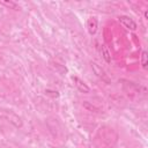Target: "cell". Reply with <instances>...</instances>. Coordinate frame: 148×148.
I'll use <instances>...</instances> for the list:
<instances>
[{"label": "cell", "mask_w": 148, "mask_h": 148, "mask_svg": "<svg viewBox=\"0 0 148 148\" xmlns=\"http://www.w3.org/2000/svg\"><path fill=\"white\" fill-rule=\"evenodd\" d=\"M0 119L10 123L16 128H21L23 126L22 118L17 113H15L14 111H12L9 109H6V108H0Z\"/></svg>", "instance_id": "cell-1"}, {"label": "cell", "mask_w": 148, "mask_h": 148, "mask_svg": "<svg viewBox=\"0 0 148 148\" xmlns=\"http://www.w3.org/2000/svg\"><path fill=\"white\" fill-rule=\"evenodd\" d=\"M90 66H91L92 72L96 74V76H97L98 79H101L103 82H105V83H108V84L111 83L110 76L106 74V72L104 71V68H102V66H99V65H98L97 62H95V61H91V62H90Z\"/></svg>", "instance_id": "cell-2"}, {"label": "cell", "mask_w": 148, "mask_h": 148, "mask_svg": "<svg viewBox=\"0 0 148 148\" xmlns=\"http://www.w3.org/2000/svg\"><path fill=\"white\" fill-rule=\"evenodd\" d=\"M118 20H119V23H120L124 28H126L127 30H132V31H134V30H136V28H138L136 22H135L132 17H130V16L121 15V16L118 17Z\"/></svg>", "instance_id": "cell-3"}, {"label": "cell", "mask_w": 148, "mask_h": 148, "mask_svg": "<svg viewBox=\"0 0 148 148\" xmlns=\"http://www.w3.org/2000/svg\"><path fill=\"white\" fill-rule=\"evenodd\" d=\"M72 81L74 82V86L77 88V90L79 91H81V92H83V94H89L90 92V88L87 86V83L83 81V80H81L80 77H77V76H72Z\"/></svg>", "instance_id": "cell-4"}, {"label": "cell", "mask_w": 148, "mask_h": 148, "mask_svg": "<svg viewBox=\"0 0 148 148\" xmlns=\"http://www.w3.org/2000/svg\"><path fill=\"white\" fill-rule=\"evenodd\" d=\"M87 29L90 35H95L98 29V20L95 16H90L87 20Z\"/></svg>", "instance_id": "cell-5"}, {"label": "cell", "mask_w": 148, "mask_h": 148, "mask_svg": "<svg viewBox=\"0 0 148 148\" xmlns=\"http://www.w3.org/2000/svg\"><path fill=\"white\" fill-rule=\"evenodd\" d=\"M101 52H102V57L105 60V62L110 64L111 62V59H112L111 58V52H110V50L108 49V46L105 44H102L101 45Z\"/></svg>", "instance_id": "cell-6"}, {"label": "cell", "mask_w": 148, "mask_h": 148, "mask_svg": "<svg viewBox=\"0 0 148 148\" xmlns=\"http://www.w3.org/2000/svg\"><path fill=\"white\" fill-rule=\"evenodd\" d=\"M140 62H141V66L143 69H147L148 68V52L147 51H142L141 52V59H140Z\"/></svg>", "instance_id": "cell-7"}, {"label": "cell", "mask_w": 148, "mask_h": 148, "mask_svg": "<svg viewBox=\"0 0 148 148\" xmlns=\"http://www.w3.org/2000/svg\"><path fill=\"white\" fill-rule=\"evenodd\" d=\"M0 5L7 7V8H9V9H15V10L20 9L18 5H17L15 1H12V0H9V1H0Z\"/></svg>", "instance_id": "cell-8"}, {"label": "cell", "mask_w": 148, "mask_h": 148, "mask_svg": "<svg viewBox=\"0 0 148 148\" xmlns=\"http://www.w3.org/2000/svg\"><path fill=\"white\" fill-rule=\"evenodd\" d=\"M83 106H84V108H86V109H87L88 111H94V112H98V110H97V109H96V108H95L94 105H89V103H88V102H84V103H83Z\"/></svg>", "instance_id": "cell-9"}, {"label": "cell", "mask_w": 148, "mask_h": 148, "mask_svg": "<svg viewBox=\"0 0 148 148\" xmlns=\"http://www.w3.org/2000/svg\"><path fill=\"white\" fill-rule=\"evenodd\" d=\"M145 18H146V20H148V10H147V9L145 10Z\"/></svg>", "instance_id": "cell-10"}]
</instances>
